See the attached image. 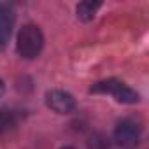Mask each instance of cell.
<instances>
[{"label": "cell", "mask_w": 149, "mask_h": 149, "mask_svg": "<svg viewBox=\"0 0 149 149\" xmlns=\"http://www.w3.org/2000/svg\"><path fill=\"white\" fill-rule=\"evenodd\" d=\"M42 47H44V35H42L40 28L37 25H25L19 30L18 42H16V49H18L19 56L32 60V58L39 56Z\"/></svg>", "instance_id": "obj_1"}, {"label": "cell", "mask_w": 149, "mask_h": 149, "mask_svg": "<svg viewBox=\"0 0 149 149\" xmlns=\"http://www.w3.org/2000/svg\"><path fill=\"white\" fill-rule=\"evenodd\" d=\"M46 105L56 114H70L76 109V98L61 90H51L46 93Z\"/></svg>", "instance_id": "obj_4"}, {"label": "cell", "mask_w": 149, "mask_h": 149, "mask_svg": "<svg viewBox=\"0 0 149 149\" xmlns=\"http://www.w3.org/2000/svg\"><path fill=\"white\" fill-rule=\"evenodd\" d=\"M63 149H76V147H70V146H68V147H63Z\"/></svg>", "instance_id": "obj_9"}, {"label": "cell", "mask_w": 149, "mask_h": 149, "mask_svg": "<svg viewBox=\"0 0 149 149\" xmlns=\"http://www.w3.org/2000/svg\"><path fill=\"white\" fill-rule=\"evenodd\" d=\"M91 93H104V95H111L114 97L116 102L119 104H137L139 102V95L128 88L125 83L118 81V79H105V81H98L90 88Z\"/></svg>", "instance_id": "obj_2"}, {"label": "cell", "mask_w": 149, "mask_h": 149, "mask_svg": "<svg viewBox=\"0 0 149 149\" xmlns=\"http://www.w3.org/2000/svg\"><path fill=\"white\" fill-rule=\"evenodd\" d=\"M4 91H6V84H4V81H2V79H0V98H2Z\"/></svg>", "instance_id": "obj_8"}, {"label": "cell", "mask_w": 149, "mask_h": 149, "mask_svg": "<svg viewBox=\"0 0 149 149\" xmlns=\"http://www.w3.org/2000/svg\"><path fill=\"white\" fill-rule=\"evenodd\" d=\"M142 137V123L137 118H123L114 130V140L125 149H133Z\"/></svg>", "instance_id": "obj_3"}, {"label": "cell", "mask_w": 149, "mask_h": 149, "mask_svg": "<svg viewBox=\"0 0 149 149\" xmlns=\"http://www.w3.org/2000/svg\"><path fill=\"white\" fill-rule=\"evenodd\" d=\"M21 121V114L13 109H0V135L14 130Z\"/></svg>", "instance_id": "obj_6"}, {"label": "cell", "mask_w": 149, "mask_h": 149, "mask_svg": "<svg viewBox=\"0 0 149 149\" xmlns=\"http://www.w3.org/2000/svg\"><path fill=\"white\" fill-rule=\"evenodd\" d=\"M14 26V11L7 4H0V49L9 42L11 32Z\"/></svg>", "instance_id": "obj_5"}, {"label": "cell", "mask_w": 149, "mask_h": 149, "mask_svg": "<svg viewBox=\"0 0 149 149\" xmlns=\"http://www.w3.org/2000/svg\"><path fill=\"white\" fill-rule=\"evenodd\" d=\"M100 2H81L77 6V18H81L83 21H90L95 18L97 11L100 9Z\"/></svg>", "instance_id": "obj_7"}]
</instances>
